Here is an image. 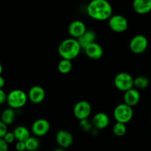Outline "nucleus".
I'll return each instance as SVG.
<instances>
[{"mask_svg":"<svg viewBox=\"0 0 151 151\" xmlns=\"http://www.w3.org/2000/svg\"><path fill=\"white\" fill-rule=\"evenodd\" d=\"M50 129V124L47 119H38L32 123L31 131L36 137H44Z\"/></svg>","mask_w":151,"mask_h":151,"instance_id":"nucleus-9","label":"nucleus"},{"mask_svg":"<svg viewBox=\"0 0 151 151\" xmlns=\"http://www.w3.org/2000/svg\"><path fill=\"white\" fill-rule=\"evenodd\" d=\"M13 132L17 142H25L30 137V133L28 128L22 125L15 128Z\"/></svg>","mask_w":151,"mask_h":151,"instance_id":"nucleus-18","label":"nucleus"},{"mask_svg":"<svg viewBox=\"0 0 151 151\" xmlns=\"http://www.w3.org/2000/svg\"><path fill=\"white\" fill-rule=\"evenodd\" d=\"M94 128L97 130H103L107 128L109 124V117L106 113L98 112L94 116L92 119Z\"/></svg>","mask_w":151,"mask_h":151,"instance_id":"nucleus-15","label":"nucleus"},{"mask_svg":"<svg viewBox=\"0 0 151 151\" xmlns=\"http://www.w3.org/2000/svg\"><path fill=\"white\" fill-rule=\"evenodd\" d=\"M45 91L40 86H34L29 88L27 97L30 102L35 104H38L43 102L45 98Z\"/></svg>","mask_w":151,"mask_h":151,"instance_id":"nucleus-12","label":"nucleus"},{"mask_svg":"<svg viewBox=\"0 0 151 151\" xmlns=\"http://www.w3.org/2000/svg\"><path fill=\"white\" fill-rule=\"evenodd\" d=\"M87 13L94 20H109L112 16V7L106 0H93L87 6Z\"/></svg>","mask_w":151,"mask_h":151,"instance_id":"nucleus-1","label":"nucleus"},{"mask_svg":"<svg viewBox=\"0 0 151 151\" xmlns=\"http://www.w3.org/2000/svg\"><path fill=\"white\" fill-rule=\"evenodd\" d=\"M56 142L59 147L63 149L68 148L73 143V137L69 131L66 130H60L58 131L55 137Z\"/></svg>","mask_w":151,"mask_h":151,"instance_id":"nucleus-11","label":"nucleus"},{"mask_svg":"<svg viewBox=\"0 0 151 151\" xmlns=\"http://www.w3.org/2000/svg\"><path fill=\"white\" fill-rule=\"evenodd\" d=\"M84 50H85V53L86 56H88L89 58L93 59V60L100 59L103 55V48L97 42H94L88 45V47L84 49Z\"/></svg>","mask_w":151,"mask_h":151,"instance_id":"nucleus-13","label":"nucleus"},{"mask_svg":"<svg viewBox=\"0 0 151 151\" xmlns=\"http://www.w3.org/2000/svg\"><path fill=\"white\" fill-rule=\"evenodd\" d=\"M16 150L17 151H25L26 145L24 142H17L16 144Z\"/></svg>","mask_w":151,"mask_h":151,"instance_id":"nucleus-28","label":"nucleus"},{"mask_svg":"<svg viewBox=\"0 0 151 151\" xmlns=\"http://www.w3.org/2000/svg\"><path fill=\"white\" fill-rule=\"evenodd\" d=\"M16 119V112L15 110L10 108L4 109L1 114V119L4 124L7 125H10L14 122Z\"/></svg>","mask_w":151,"mask_h":151,"instance_id":"nucleus-19","label":"nucleus"},{"mask_svg":"<svg viewBox=\"0 0 151 151\" xmlns=\"http://www.w3.org/2000/svg\"><path fill=\"white\" fill-rule=\"evenodd\" d=\"M8 132L7 125L4 124L1 120H0V138H4L5 134Z\"/></svg>","mask_w":151,"mask_h":151,"instance_id":"nucleus-26","label":"nucleus"},{"mask_svg":"<svg viewBox=\"0 0 151 151\" xmlns=\"http://www.w3.org/2000/svg\"><path fill=\"white\" fill-rule=\"evenodd\" d=\"M96 38H97V36H96V33L94 31L91 30V29H87L84 32L83 35L77 40L79 42L81 48L84 50L88 45L95 42Z\"/></svg>","mask_w":151,"mask_h":151,"instance_id":"nucleus-17","label":"nucleus"},{"mask_svg":"<svg viewBox=\"0 0 151 151\" xmlns=\"http://www.w3.org/2000/svg\"><path fill=\"white\" fill-rule=\"evenodd\" d=\"M134 78L127 72H120L115 76L114 83L115 87L121 91H128L134 88Z\"/></svg>","mask_w":151,"mask_h":151,"instance_id":"nucleus-5","label":"nucleus"},{"mask_svg":"<svg viewBox=\"0 0 151 151\" xmlns=\"http://www.w3.org/2000/svg\"><path fill=\"white\" fill-rule=\"evenodd\" d=\"M149 79L144 75H139L134 78V86L137 88V89H145L149 85Z\"/></svg>","mask_w":151,"mask_h":151,"instance_id":"nucleus-20","label":"nucleus"},{"mask_svg":"<svg viewBox=\"0 0 151 151\" xmlns=\"http://www.w3.org/2000/svg\"><path fill=\"white\" fill-rule=\"evenodd\" d=\"M27 94H26L24 91L16 88L12 90L7 94V103L9 108L16 110L24 106L27 101Z\"/></svg>","mask_w":151,"mask_h":151,"instance_id":"nucleus-3","label":"nucleus"},{"mask_svg":"<svg viewBox=\"0 0 151 151\" xmlns=\"http://www.w3.org/2000/svg\"><path fill=\"white\" fill-rule=\"evenodd\" d=\"M109 28L115 32H125L128 28L126 18L122 15H114L109 19Z\"/></svg>","mask_w":151,"mask_h":151,"instance_id":"nucleus-6","label":"nucleus"},{"mask_svg":"<svg viewBox=\"0 0 151 151\" xmlns=\"http://www.w3.org/2000/svg\"><path fill=\"white\" fill-rule=\"evenodd\" d=\"M148 46V40L145 35H137L131 40L129 47L131 52L134 54H142L144 52Z\"/></svg>","mask_w":151,"mask_h":151,"instance_id":"nucleus-7","label":"nucleus"},{"mask_svg":"<svg viewBox=\"0 0 151 151\" xmlns=\"http://www.w3.org/2000/svg\"><path fill=\"white\" fill-rule=\"evenodd\" d=\"M81 49L82 48L78 40L69 38L61 41L58 46V51L62 58L72 61L73 59L78 57Z\"/></svg>","mask_w":151,"mask_h":151,"instance_id":"nucleus-2","label":"nucleus"},{"mask_svg":"<svg viewBox=\"0 0 151 151\" xmlns=\"http://www.w3.org/2000/svg\"><path fill=\"white\" fill-rule=\"evenodd\" d=\"M54 151H65V150H64V149L62 148V147H57V148L55 149Z\"/></svg>","mask_w":151,"mask_h":151,"instance_id":"nucleus-32","label":"nucleus"},{"mask_svg":"<svg viewBox=\"0 0 151 151\" xmlns=\"http://www.w3.org/2000/svg\"><path fill=\"white\" fill-rule=\"evenodd\" d=\"M80 128L81 130L85 132H91V130L94 128L92 121L89 120L88 119H83L80 121Z\"/></svg>","mask_w":151,"mask_h":151,"instance_id":"nucleus-24","label":"nucleus"},{"mask_svg":"<svg viewBox=\"0 0 151 151\" xmlns=\"http://www.w3.org/2000/svg\"><path fill=\"white\" fill-rule=\"evenodd\" d=\"M72 69V63L71 60L62 59L58 64V69L61 74L66 75L69 73Z\"/></svg>","mask_w":151,"mask_h":151,"instance_id":"nucleus-21","label":"nucleus"},{"mask_svg":"<svg viewBox=\"0 0 151 151\" xmlns=\"http://www.w3.org/2000/svg\"><path fill=\"white\" fill-rule=\"evenodd\" d=\"M134 116L132 107H130L125 103H122L116 106L114 110V117L116 122L127 123L130 122Z\"/></svg>","mask_w":151,"mask_h":151,"instance_id":"nucleus-4","label":"nucleus"},{"mask_svg":"<svg viewBox=\"0 0 151 151\" xmlns=\"http://www.w3.org/2000/svg\"><path fill=\"white\" fill-rule=\"evenodd\" d=\"M87 30L85 24L80 20H75L71 22L68 27V32L72 38L78 39L82 36L84 32Z\"/></svg>","mask_w":151,"mask_h":151,"instance_id":"nucleus-10","label":"nucleus"},{"mask_svg":"<svg viewBox=\"0 0 151 151\" xmlns=\"http://www.w3.org/2000/svg\"><path fill=\"white\" fill-rule=\"evenodd\" d=\"M7 94L3 89H0V105L4 104L5 102H7Z\"/></svg>","mask_w":151,"mask_h":151,"instance_id":"nucleus-29","label":"nucleus"},{"mask_svg":"<svg viewBox=\"0 0 151 151\" xmlns=\"http://www.w3.org/2000/svg\"><path fill=\"white\" fill-rule=\"evenodd\" d=\"M24 142L26 145V150L27 151H36L40 147L39 140L36 137H30Z\"/></svg>","mask_w":151,"mask_h":151,"instance_id":"nucleus-22","label":"nucleus"},{"mask_svg":"<svg viewBox=\"0 0 151 151\" xmlns=\"http://www.w3.org/2000/svg\"><path fill=\"white\" fill-rule=\"evenodd\" d=\"M91 113V106L86 100H81L75 104L73 109V114L80 121L88 119Z\"/></svg>","mask_w":151,"mask_h":151,"instance_id":"nucleus-8","label":"nucleus"},{"mask_svg":"<svg viewBox=\"0 0 151 151\" xmlns=\"http://www.w3.org/2000/svg\"><path fill=\"white\" fill-rule=\"evenodd\" d=\"M127 131V128L125 124L121 122H116L113 127V133L116 137H123Z\"/></svg>","mask_w":151,"mask_h":151,"instance_id":"nucleus-23","label":"nucleus"},{"mask_svg":"<svg viewBox=\"0 0 151 151\" xmlns=\"http://www.w3.org/2000/svg\"><path fill=\"white\" fill-rule=\"evenodd\" d=\"M125 104L128 105L130 107L135 106L139 103L140 100L139 91L137 88H131L128 91H125L123 96Z\"/></svg>","mask_w":151,"mask_h":151,"instance_id":"nucleus-14","label":"nucleus"},{"mask_svg":"<svg viewBox=\"0 0 151 151\" xmlns=\"http://www.w3.org/2000/svg\"><path fill=\"white\" fill-rule=\"evenodd\" d=\"M2 72H3V66H2V65H1V63H0V75H1Z\"/></svg>","mask_w":151,"mask_h":151,"instance_id":"nucleus-33","label":"nucleus"},{"mask_svg":"<svg viewBox=\"0 0 151 151\" xmlns=\"http://www.w3.org/2000/svg\"><path fill=\"white\" fill-rule=\"evenodd\" d=\"M98 132H99V130L96 129V128H94L92 130H91V131L90 133H91V135H92V136H94V137H96V136L98 134Z\"/></svg>","mask_w":151,"mask_h":151,"instance_id":"nucleus-31","label":"nucleus"},{"mask_svg":"<svg viewBox=\"0 0 151 151\" xmlns=\"http://www.w3.org/2000/svg\"><path fill=\"white\" fill-rule=\"evenodd\" d=\"M133 8L138 14H147L151 11V0H135L133 2Z\"/></svg>","mask_w":151,"mask_h":151,"instance_id":"nucleus-16","label":"nucleus"},{"mask_svg":"<svg viewBox=\"0 0 151 151\" xmlns=\"http://www.w3.org/2000/svg\"><path fill=\"white\" fill-rule=\"evenodd\" d=\"M9 145L3 138H0V151H8Z\"/></svg>","mask_w":151,"mask_h":151,"instance_id":"nucleus-27","label":"nucleus"},{"mask_svg":"<svg viewBox=\"0 0 151 151\" xmlns=\"http://www.w3.org/2000/svg\"><path fill=\"white\" fill-rule=\"evenodd\" d=\"M5 84V80L1 75H0V89H2L3 87L4 86Z\"/></svg>","mask_w":151,"mask_h":151,"instance_id":"nucleus-30","label":"nucleus"},{"mask_svg":"<svg viewBox=\"0 0 151 151\" xmlns=\"http://www.w3.org/2000/svg\"><path fill=\"white\" fill-rule=\"evenodd\" d=\"M3 139H4V141H5L8 145L11 144V143H13V142L16 140L13 132H10V131H8V132L5 134V136H4Z\"/></svg>","mask_w":151,"mask_h":151,"instance_id":"nucleus-25","label":"nucleus"}]
</instances>
